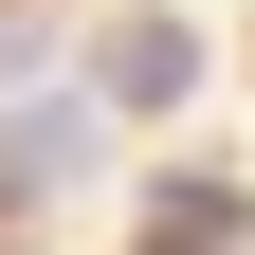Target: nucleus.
<instances>
[{
  "label": "nucleus",
  "instance_id": "f03ea898",
  "mask_svg": "<svg viewBox=\"0 0 255 255\" xmlns=\"http://www.w3.org/2000/svg\"><path fill=\"white\" fill-rule=\"evenodd\" d=\"M0 164H18V182H91V91H73V110H18Z\"/></svg>",
  "mask_w": 255,
  "mask_h": 255
},
{
  "label": "nucleus",
  "instance_id": "7ed1b4c3",
  "mask_svg": "<svg viewBox=\"0 0 255 255\" xmlns=\"http://www.w3.org/2000/svg\"><path fill=\"white\" fill-rule=\"evenodd\" d=\"M146 255H237V201L219 182H146Z\"/></svg>",
  "mask_w": 255,
  "mask_h": 255
},
{
  "label": "nucleus",
  "instance_id": "f257e3e1",
  "mask_svg": "<svg viewBox=\"0 0 255 255\" xmlns=\"http://www.w3.org/2000/svg\"><path fill=\"white\" fill-rule=\"evenodd\" d=\"M91 91H110V110H182V91H201V37H182V18H146V0H128L110 37H91Z\"/></svg>",
  "mask_w": 255,
  "mask_h": 255
}]
</instances>
